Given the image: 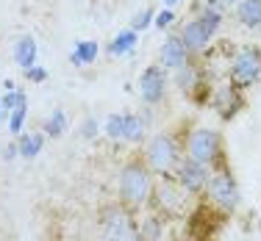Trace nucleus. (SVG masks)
I'll return each instance as SVG.
<instances>
[{"label": "nucleus", "mask_w": 261, "mask_h": 241, "mask_svg": "<svg viewBox=\"0 0 261 241\" xmlns=\"http://www.w3.org/2000/svg\"><path fill=\"white\" fill-rule=\"evenodd\" d=\"M206 202L211 208H217L220 214H233L242 202V189L236 183V177L231 175V169L225 166H217L211 169V177H208V186H206Z\"/></svg>", "instance_id": "5"}, {"label": "nucleus", "mask_w": 261, "mask_h": 241, "mask_svg": "<svg viewBox=\"0 0 261 241\" xmlns=\"http://www.w3.org/2000/svg\"><path fill=\"white\" fill-rule=\"evenodd\" d=\"M220 28H222V11L203 6V9L197 11V17H192V20L181 28V39H184V45L189 47L192 55H203L208 50L211 39H214V34Z\"/></svg>", "instance_id": "4"}, {"label": "nucleus", "mask_w": 261, "mask_h": 241, "mask_svg": "<svg viewBox=\"0 0 261 241\" xmlns=\"http://www.w3.org/2000/svg\"><path fill=\"white\" fill-rule=\"evenodd\" d=\"M67 128H70L67 111H64V108H53L50 114H47L45 125H42V133L50 136V139H59V136H64V133H67Z\"/></svg>", "instance_id": "21"}, {"label": "nucleus", "mask_w": 261, "mask_h": 241, "mask_svg": "<svg viewBox=\"0 0 261 241\" xmlns=\"http://www.w3.org/2000/svg\"><path fill=\"white\" fill-rule=\"evenodd\" d=\"M164 3H167V6H175V3H178V0H164Z\"/></svg>", "instance_id": "31"}, {"label": "nucleus", "mask_w": 261, "mask_h": 241, "mask_svg": "<svg viewBox=\"0 0 261 241\" xmlns=\"http://www.w3.org/2000/svg\"><path fill=\"white\" fill-rule=\"evenodd\" d=\"M100 230H103V241H142L139 222L134 219V211L125 208L122 202L103 208Z\"/></svg>", "instance_id": "7"}, {"label": "nucleus", "mask_w": 261, "mask_h": 241, "mask_svg": "<svg viewBox=\"0 0 261 241\" xmlns=\"http://www.w3.org/2000/svg\"><path fill=\"white\" fill-rule=\"evenodd\" d=\"M100 131H103V125L97 122V116H86V119L81 122V128H78L81 139H86V141L97 139V133H100Z\"/></svg>", "instance_id": "24"}, {"label": "nucleus", "mask_w": 261, "mask_h": 241, "mask_svg": "<svg viewBox=\"0 0 261 241\" xmlns=\"http://www.w3.org/2000/svg\"><path fill=\"white\" fill-rule=\"evenodd\" d=\"M220 3H222V6H236L239 0H220Z\"/></svg>", "instance_id": "30"}, {"label": "nucleus", "mask_w": 261, "mask_h": 241, "mask_svg": "<svg viewBox=\"0 0 261 241\" xmlns=\"http://www.w3.org/2000/svg\"><path fill=\"white\" fill-rule=\"evenodd\" d=\"M164 233H167V219L161 214H147L139 219V236L142 241H164Z\"/></svg>", "instance_id": "17"}, {"label": "nucleus", "mask_w": 261, "mask_h": 241, "mask_svg": "<svg viewBox=\"0 0 261 241\" xmlns=\"http://www.w3.org/2000/svg\"><path fill=\"white\" fill-rule=\"evenodd\" d=\"M167 86H170V75L161 64H150L142 70L139 75V97L147 106H159L167 97Z\"/></svg>", "instance_id": "11"}, {"label": "nucleus", "mask_w": 261, "mask_h": 241, "mask_svg": "<svg viewBox=\"0 0 261 241\" xmlns=\"http://www.w3.org/2000/svg\"><path fill=\"white\" fill-rule=\"evenodd\" d=\"M25 116H28V106H22V108H17V111H11V114H9V131H11V136L25 133V131H22Z\"/></svg>", "instance_id": "25"}, {"label": "nucleus", "mask_w": 261, "mask_h": 241, "mask_svg": "<svg viewBox=\"0 0 261 241\" xmlns=\"http://www.w3.org/2000/svg\"><path fill=\"white\" fill-rule=\"evenodd\" d=\"M17 156H20V147H17V141H11V144L3 147V161H14Z\"/></svg>", "instance_id": "28"}, {"label": "nucleus", "mask_w": 261, "mask_h": 241, "mask_svg": "<svg viewBox=\"0 0 261 241\" xmlns=\"http://www.w3.org/2000/svg\"><path fill=\"white\" fill-rule=\"evenodd\" d=\"M147 125H150V111H125V114H109L103 122V136L117 144H139L145 141Z\"/></svg>", "instance_id": "6"}, {"label": "nucleus", "mask_w": 261, "mask_h": 241, "mask_svg": "<svg viewBox=\"0 0 261 241\" xmlns=\"http://www.w3.org/2000/svg\"><path fill=\"white\" fill-rule=\"evenodd\" d=\"M184 156L200 161L208 169L225 166V147H222V133L214 128H195L192 133H186L184 139Z\"/></svg>", "instance_id": "3"}, {"label": "nucleus", "mask_w": 261, "mask_h": 241, "mask_svg": "<svg viewBox=\"0 0 261 241\" xmlns=\"http://www.w3.org/2000/svg\"><path fill=\"white\" fill-rule=\"evenodd\" d=\"M258 80H261V50L256 45H247L231 61V83L239 92H247Z\"/></svg>", "instance_id": "9"}, {"label": "nucleus", "mask_w": 261, "mask_h": 241, "mask_svg": "<svg viewBox=\"0 0 261 241\" xmlns=\"http://www.w3.org/2000/svg\"><path fill=\"white\" fill-rule=\"evenodd\" d=\"M208 177H211L208 166H203L200 161H195V158H189V156H184L181 166H178V172H175V183L189 197H203V194H206Z\"/></svg>", "instance_id": "10"}, {"label": "nucleus", "mask_w": 261, "mask_h": 241, "mask_svg": "<svg viewBox=\"0 0 261 241\" xmlns=\"http://www.w3.org/2000/svg\"><path fill=\"white\" fill-rule=\"evenodd\" d=\"M28 106V95L22 89H11V92H3V97H0V108H6L11 114V111Z\"/></svg>", "instance_id": "22"}, {"label": "nucleus", "mask_w": 261, "mask_h": 241, "mask_svg": "<svg viewBox=\"0 0 261 241\" xmlns=\"http://www.w3.org/2000/svg\"><path fill=\"white\" fill-rule=\"evenodd\" d=\"M156 175L153 169L145 164V158H130L125 166L120 169V180H117V194L120 202L130 211L150 205L153 202V191H156Z\"/></svg>", "instance_id": "1"}, {"label": "nucleus", "mask_w": 261, "mask_h": 241, "mask_svg": "<svg viewBox=\"0 0 261 241\" xmlns=\"http://www.w3.org/2000/svg\"><path fill=\"white\" fill-rule=\"evenodd\" d=\"M142 158H145V164L153 169V175H156L159 180L175 177L178 166H181V161H184V141L178 139V133L161 131L147 141V147L142 150Z\"/></svg>", "instance_id": "2"}, {"label": "nucleus", "mask_w": 261, "mask_h": 241, "mask_svg": "<svg viewBox=\"0 0 261 241\" xmlns=\"http://www.w3.org/2000/svg\"><path fill=\"white\" fill-rule=\"evenodd\" d=\"M36 55H39V47H36L34 36H20L14 42V61L20 70H31L36 67Z\"/></svg>", "instance_id": "16"}, {"label": "nucleus", "mask_w": 261, "mask_h": 241, "mask_svg": "<svg viewBox=\"0 0 261 241\" xmlns=\"http://www.w3.org/2000/svg\"><path fill=\"white\" fill-rule=\"evenodd\" d=\"M25 78L31 80V83H45V80H47V70L36 64V67H31V70H25Z\"/></svg>", "instance_id": "27"}, {"label": "nucleus", "mask_w": 261, "mask_h": 241, "mask_svg": "<svg viewBox=\"0 0 261 241\" xmlns=\"http://www.w3.org/2000/svg\"><path fill=\"white\" fill-rule=\"evenodd\" d=\"M3 122H9V111L0 108V125H3Z\"/></svg>", "instance_id": "29"}, {"label": "nucleus", "mask_w": 261, "mask_h": 241, "mask_svg": "<svg viewBox=\"0 0 261 241\" xmlns=\"http://www.w3.org/2000/svg\"><path fill=\"white\" fill-rule=\"evenodd\" d=\"M192 58H195V55H192L189 47L184 45L181 34H170L164 42H161V47H159V64L164 67L167 72L184 70L186 64H192Z\"/></svg>", "instance_id": "12"}, {"label": "nucleus", "mask_w": 261, "mask_h": 241, "mask_svg": "<svg viewBox=\"0 0 261 241\" xmlns=\"http://www.w3.org/2000/svg\"><path fill=\"white\" fill-rule=\"evenodd\" d=\"M17 147H20V156L34 161L45 147V133L42 131H31V133H20L17 136Z\"/></svg>", "instance_id": "20"}, {"label": "nucleus", "mask_w": 261, "mask_h": 241, "mask_svg": "<svg viewBox=\"0 0 261 241\" xmlns=\"http://www.w3.org/2000/svg\"><path fill=\"white\" fill-rule=\"evenodd\" d=\"M175 86L184 92V95H189L192 100H197V103L203 100V95H206V92H214L206 83V70H203L197 61H192V64H186L184 70L175 72Z\"/></svg>", "instance_id": "13"}, {"label": "nucleus", "mask_w": 261, "mask_h": 241, "mask_svg": "<svg viewBox=\"0 0 261 241\" xmlns=\"http://www.w3.org/2000/svg\"><path fill=\"white\" fill-rule=\"evenodd\" d=\"M211 103H214L217 114H220L222 119H231V116H236L242 108V92L236 89L233 83L220 86V89L211 92Z\"/></svg>", "instance_id": "14"}, {"label": "nucleus", "mask_w": 261, "mask_h": 241, "mask_svg": "<svg viewBox=\"0 0 261 241\" xmlns=\"http://www.w3.org/2000/svg\"><path fill=\"white\" fill-rule=\"evenodd\" d=\"M172 22H175V11H172V9H164V11H159V14H156V22H153V25L161 28V31H167Z\"/></svg>", "instance_id": "26"}, {"label": "nucleus", "mask_w": 261, "mask_h": 241, "mask_svg": "<svg viewBox=\"0 0 261 241\" xmlns=\"http://www.w3.org/2000/svg\"><path fill=\"white\" fill-rule=\"evenodd\" d=\"M192 197L175 183V177H164V180L156 183V191H153V202L156 214H161L164 219H175V216H184L186 208H189Z\"/></svg>", "instance_id": "8"}, {"label": "nucleus", "mask_w": 261, "mask_h": 241, "mask_svg": "<svg viewBox=\"0 0 261 241\" xmlns=\"http://www.w3.org/2000/svg\"><path fill=\"white\" fill-rule=\"evenodd\" d=\"M153 22H156V11H153V9H142L139 14H136L134 20H130V25H128V28H134L136 34H139V31H147V28L153 25Z\"/></svg>", "instance_id": "23"}, {"label": "nucleus", "mask_w": 261, "mask_h": 241, "mask_svg": "<svg viewBox=\"0 0 261 241\" xmlns=\"http://www.w3.org/2000/svg\"><path fill=\"white\" fill-rule=\"evenodd\" d=\"M97 55H100V45H97L95 39L75 42V47H72V53H70V64L72 67H89L97 61Z\"/></svg>", "instance_id": "18"}, {"label": "nucleus", "mask_w": 261, "mask_h": 241, "mask_svg": "<svg viewBox=\"0 0 261 241\" xmlns=\"http://www.w3.org/2000/svg\"><path fill=\"white\" fill-rule=\"evenodd\" d=\"M236 17L245 28L258 31L261 28V0H239L236 3Z\"/></svg>", "instance_id": "19"}, {"label": "nucleus", "mask_w": 261, "mask_h": 241, "mask_svg": "<svg viewBox=\"0 0 261 241\" xmlns=\"http://www.w3.org/2000/svg\"><path fill=\"white\" fill-rule=\"evenodd\" d=\"M136 45H139V34H136L134 28H122L120 34L109 42V47H106V50H109V55H114V58H122V55L134 53Z\"/></svg>", "instance_id": "15"}]
</instances>
